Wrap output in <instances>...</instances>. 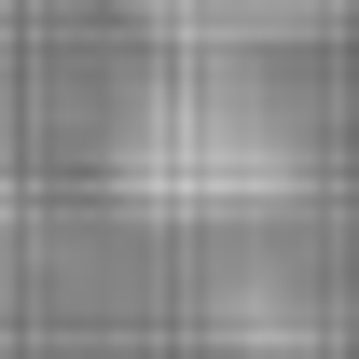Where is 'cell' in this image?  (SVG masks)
<instances>
[{
    "label": "cell",
    "instance_id": "cell-1",
    "mask_svg": "<svg viewBox=\"0 0 359 359\" xmlns=\"http://www.w3.org/2000/svg\"><path fill=\"white\" fill-rule=\"evenodd\" d=\"M166 42H276V28H304V0H138Z\"/></svg>",
    "mask_w": 359,
    "mask_h": 359
}]
</instances>
